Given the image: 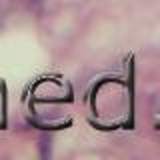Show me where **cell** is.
Wrapping results in <instances>:
<instances>
[{
    "instance_id": "cell-1",
    "label": "cell",
    "mask_w": 160,
    "mask_h": 160,
    "mask_svg": "<svg viewBox=\"0 0 160 160\" xmlns=\"http://www.w3.org/2000/svg\"><path fill=\"white\" fill-rule=\"evenodd\" d=\"M148 116H150V124H152L154 132L160 136V92L152 94L148 104Z\"/></svg>"
}]
</instances>
